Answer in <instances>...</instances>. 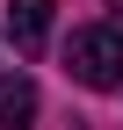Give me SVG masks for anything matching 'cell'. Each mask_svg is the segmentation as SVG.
Wrapping results in <instances>:
<instances>
[{
	"label": "cell",
	"instance_id": "cell-1",
	"mask_svg": "<svg viewBox=\"0 0 123 130\" xmlns=\"http://www.w3.org/2000/svg\"><path fill=\"white\" fill-rule=\"evenodd\" d=\"M65 72L80 79V87H94V94L123 87V29H116V22H94V29H80V36L65 43Z\"/></svg>",
	"mask_w": 123,
	"mask_h": 130
},
{
	"label": "cell",
	"instance_id": "cell-2",
	"mask_svg": "<svg viewBox=\"0 0 123 130\" xmlns=\"http://www.w3.org/2000/svg\"><path fill=\"white\" fill-rule=\"evenodd\" d=\"M51 14H58V0H7V36L22 58H36L51 43Z\"/></svg>",
	"mask_w": 123,
	"mask_h": 130
},
{
	"label": "cell",
	"instance_id": "cell-3",
	"mask_svg": "<svg viewBox=\"0 0 123 130\" xmlns=\"http://www.w3.org/2000/svg\"><path fill=\"white\" fill-rule=\"evenodd\" d=\"M0 130H36V87L22 72H0Z\"/></svg>",
	"mask_w": 123,
	"mask_h": 130
}]
</instances>
